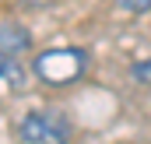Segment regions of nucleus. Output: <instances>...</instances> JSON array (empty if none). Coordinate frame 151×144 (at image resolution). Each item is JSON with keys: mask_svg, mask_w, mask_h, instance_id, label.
<instances>
[{"mask_svg": "<svg viewBox=\"0 0 151 144\" xmlns=\"http://www.w3.org/2000/svg\"><path fill=\"white\" fill-rule=\"evenodd\" d=\"M32 71L39 74V81H46L53 88H63V84H74V81L84 77L88 53L77 49V46H53V49H42L35 56Z\"/></svg>", "mask_w": 151, "mask_h": 144, "instance_id": "1", "label": "nucleus"}, {"mask_svg": "<svg viewBox=\"0 0 151 144\" xmlns=\"http://www.w3.org/2000/svg\"><path fill=\"white\" fill-rule=\"evenodd\" d=\"M18 137L25 144H67L70 120L56 109H32L18 120Z\"/></svg>", "mask_w": 151, "mask_h": 144, "instance_id": "2", "label": "nucleus"}, {"mask_svg": "<svg viewBox=\"0 0 151 144\" xmlns=\"http://www.w3.org/2000/svg\"><path fill=\"white\" fill-rule=\"evenodd\" d=\"M32 49V32L18 21H0V56L18 60L21 53Z\"/></svg>", "mask_w": 151, "mask_h": 144, "instance_id": "3", "label": "nucleus"}, {"mask_svg": "<svg viewBox=\"0 0 151 144\" xmlns=\"http://www.w3.org/2000/svg\"><path fill=\"white\" fill-rule=\"evenodd\" d=\"M113 4L127 14H148L151 11V0H113Z\"/></svg>", "mask_w": 151, "mask_h": 144, "instance_id": "4", "label": "nucleus"}, {"mask_svg": "<svg viewBox=\"0 0 151 144\" xmlns=\"http://www.w3.org/2000/svg\"><path fill=\"white\" fill-rule=\"evenodd\" d=\"M18 74L25 77V71L18 67V60H7V56H0V81H18Z\"/></svg>", "mask_w": 151, "mask_h": 144, "instance_id": "5", "label": "nucleus"}, {"mask_svg": "<svg viewBox=\"0 0 151 144\" xmlns=\"http://www.w3.org/2000/svg\"><path fill=\"white\" fill-rule=\"evenodd\" d=\"M134 77H137V81H144V84H151V60L134 63Z\"/></svg>", "mask_w": 151, "mask_h": 144, "instance_id": "6", "label": "nucleus"}, {"mask_svg": "<svg viewBox=\"0 0 151 144\" xmlns=\"http://www.w3.org/2000/svg\"><path fill=\"white\" fill-rule=\"evenodd\" d=\"M25 4H49V0H25Z\"/></svg>", "mask_w": 151, "mask_h": 144, "instance_id": "7", "label": "nucleus"}]
</instances>
